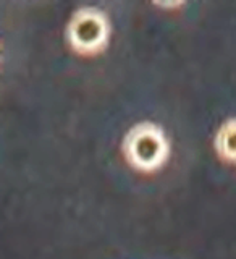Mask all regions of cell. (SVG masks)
Masks as SVG:
<instances>
[{"label":"cell","mask_w":236,"mask_h":259,"mask_svg":"<svg viewBox=\"0 0 236 259\" xmlns=\"http://www.w3.org/2000/svg\"><path fill=\"white\" fill-rule=\"evenodd\" d=\"M214 149L225 162L236 164V117L226 118L214 136Z\"/></svg>","instance_id":"cell-3"},{"label":"cell","mask_w":236,"mask_h":259,"mask_svg":"<svg viewBox=\"0 0 236 259\" xmlns=\"http://www.w3.org/2000/svg\"><path fill=\"white\" fill-rule=\"evenodd\" d=\"M67 40L79 54H99L107 47L110 37L109 16L99 7L76 8L67 23Z\"/></svg>","instance_id":"cell-2"},{"label":"cell","mask_w":236,"mask_h":259,"mask_svg":"<svg viewBox=\"0 0 236 259\" xmlns=\"http://www.w3.org/2000/svg\"><path fill=\"white\" fill-rule=\"evenodd\" d=\"M125 160L139 172H156L170 157V141L159 123L151 120L137 121L128 130L121 141Z\"/></svg>","instance_id":"cell-1"}]
</instances>
